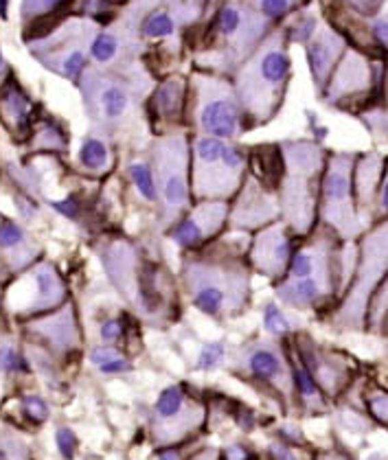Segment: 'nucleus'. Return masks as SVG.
I'll list each match as a JSON object with an SVG mask.
<instances>
[{"mask_svg": "<svg viewBox=\"0 0 388 460\" xmlns=\"http://www.w3.org/2000/svg\"><path fill=\"white\" fill-rule=\"evenodd\" d=\"M97 256L110 285L143 322L165 329L180 318L178 278L145 243L110 237L97 245Z\"/></svg>", "mask_w": 388, "mask_h": 460, "instance_id": "1", "label": "nucleus"}, {"mask_svg": "<svg viewBox=\"0 0 388 460\" xmlns=\"http://www.w3.org/2000/svg\"><path fill=\"white\" fill-rule=\"evenodd\" d=\"M180 285L191 307L215 322L243 316L252 300V270L246 254L217 250L213 243L182 252Z\"/></svg>", "mask_w": 388, "mask_h": 460, "instance_id": "2", "label": "nucleus"}, {"mask_svg": "<svg viewBox=\"0 0 388 460\" xmlns=\"http://www.w3.org/2000/svg\"><path fill=\"white\" fill-rule=\"evenodd\" d=\"M338 237L325 226H318L294 250L287 274L274 283L276 302L287 309L312 311L327 307L347 289L353 267Z\"/></svg>", "mask_w": 388, "mask_h": 460, "instance_id": "3", "label": "nucleus"}, {"mask_svg": "<svg viewBox=\"0 0 388 460\" xmlns=\"http://www.w3.org/2000/svg\"><path fill=\"white\" fill-rule=\"evenodd\" d=\"M154 86L156 84L143 64L123 73L104 71L90 64L77 84L93 128L114 138L141 134L147 121L145 104Z\"/></svg>", "mask_w": 388, "mask_h": 460, "instance_id": "4", "label": "nucleus"}, {"mask_svg": "<svg viewBox=\"0 0 388 460\" xmlns=\"http://www.w3.org/2000/svg\"><path fill=\"white\" fill-rule=\"evenodd\" d=\"M285 31H272L257 51L232 73V84L246 130L268 125L285 104L292 80V60Z\"/></svg>", "mask_w": 388, "mask_h": 460, "instance_id": "5", "label": "nucleus"}, {"mask_svg": "<svg viewBox=\"0 0 388 460\" xmlns=\"http://www.w3.org/2000/svg\"><path fill=\"white\" fill-rule=\"evenodd\" d=\"M283 175L279 182L281 221L298 239L309 237L318 226V199L327 149L318 141L294 138L279 143Z\"/></svg>", "mask_w": 388, "mask_h": 460, "instance_id": "6", "label": "nucleus"}, {"mask_svg": "<svg viewBox=\"0 0 388 460\" xmlns=\"http://www.w3.org/2000/svg\"><path fill=\"white\" fill-rule=\"evenodd\" d=\"M149 160L158 184L156 228L165 234L193 206L189 130L173 128L156 134L149 145Z\"/></svg>", "mask_w": 388, "mask_h": 460, "instance_id": "7", "label": "nucleus"}, {"mask_svg": "<svg viewBox=\"0 0 388 460\" xmlns=\"http://www.w3.org/2000/svg\"><path fill=\"white\" fill-rule=\"evenodd\" d=\"M388 278V217L378 219L362 232L358 243L356 267L338 307L331 313V324L340 331H364L371 298Z\"/></svg>", "mask_w": 388, "mask_h": 460, "instance_id": "8", "label": "nucleus"}, {"mask_svg": "<svg viewBox=\"0 0 388 460\" xmlns=\"http://www.w3.org/2000/svg\"><path fill=\"white\" fill-rule=\"evenodd\" d=\"M274 22L265 20L241 0H228L215 14L213 20V49L206 55L202 71L232 77L239 66L257 51L259 44L270 36Z\"/></svg>", "mask_w": 388, "mask_h": 460, "instance_id": "9", "label": "nucleus"}, {"mask_svg": "<svg viewBox=\"0 0 388 460\" xmlns=\"http://www.w3.org/2000/svg\"><path fill=\"white\" fill-rule=\"evenodd\" d=\"M248 175V149L237 141L191 136V193L193 202H230Z\"/></svg>", "mask_w": 388, "mask_h": 460, "instance_id": "10", "label": "nucleus"}, {"mask_svg": "<svg viewBox=\"0 0 388 460\" xmlns=\"http://www.w3.org/2000/svg\"><path fill=\"white\" fill-rule=\"evenodd\" d=\"M189 119L195 136L237 141L246 132L243 112L228 75L193 71L189 77Z\"/></svg>", "mask_w": 388, "mask_h": 460, "instance_id": "11", "label": "nucleus"}, {"mask_svg": "<svg viewBox=\"0 0 388 460\" xmlns=\"http://www.w3.org/2000/svg\"><path fill=\"white\" fill-rule=\"evenodd\" d=\"M356 156L358 154L351 152H329L323 180H320L318 223L345 243L360 239L362 232L367 230V223L358 213L356 193H353Z\"/></svg>", "mask_w": 388, "mask_h": 460, "instance_id": "12", "label": "nucleus"}, {"mask_svg": "<svg viewBox=\"0 0 388 460\" xmlns=\"http://www.w3.org/2000/svg\"><path fill=\"white\" fill-rule=\"evenodd\" d=\"M230 370L252 388L268 390L281 401L294 395L287 346L274 338H254L230 349Z\"/></svg>", "mask_w": 388, "mask_h": 460, "instance_id": "13", "label": "nucleus"}, {"mask_svg": "<svg viewBox=\"0 0 388 460\" xmlns=\"http://www.w3.org/2000/svg\"><path fill=\"white\" fill-rule=\"evenodd\" d=\"M154 3L156 0H134V5H130L123 16L110 22L106 29L97 31L90 44V64L97 69L117 73L136 69L141 64L143 44H145L141 36V25Z\"/></svg>", "mask_w": 388, "mask_h": 460, "instance_id": "14", "label": "nucleus"}, {"mask_svg": "<svg viewBox=\"0 0 388 460\" xmlns=\"http://www.w3.org/2000/svg\"><path fill=\"white\" fill-rule=\"evenodd\" d=\"M97 31V25L90 20H71L53 36L33 42L31 51L36 60L44 64V69L71 84H80L82 75L90 66V44Z\"/></svg>", "mask_w": 388, "mask_h": 460, "instance_id": "15", "label": "nucleus"}, {"mask_svg": "<svg viewBox=\"0 0 388 460\" xmlns=\"http://www.w3.org/2000/svg\"><path fill=\"white\" fill-rule=\"evenodd\" d=\"M69 302V287L51 261H38L9 287L3 305L20 320H33Z\"/></svg>", "mask_w": 388, "mask_h": 460, "instance_id": "16", "label": "nucleus"}, {"mask_svg": "<svg viewBox=\"0 0 388 460\" xmlns=\"http://www.w3.org/2000/svg\"><path fill=\"white\" fill-rule=\"evenodd\" d=\"M228 210L230 202L226 199L193 202V206L165 232V237L182 252L202 250L215 243L228 228Z\"/></svg>", "mask_w": 388, "mask_h": 460, "instance_id": "17", "label": "nucleus"}, {"mask_svg": "<svg viewBox=\"0 0 388 460\" xmlns=\"http://www.w3.org/2000/svg\"><path fill=\"white\" fill-rule=\"evenodd\" d=\"M294 239L296 234L281 219L252 232L246 248V261L250 270L265 276L272 283H279L287 274V267L294 256Z\"/></svg>", "mask_w": 388, "mask_h": 460, "instance_id": "18", "label": "nucleus"}, {"mask_svg": "<svg viewBox=\"0 0 388 460\" xmlns=\"http://www.w3.org/2000/svg\"><path fill=\"white\" fill-rule=\"evenodd\" d=\"M279 219V193L248 173L239 191L230 199L228 228L237 232H257Z\"/></svg>", "mask_w": 388, "mask_h": 460, "instance_id": "19", "label": "nucleus"}, {"mask_svg": "<svg viewBox=\"0 0 388 460\" xmlns=\"http://www.w3.org/2000/svg\"><path fill=\"white\" fill-rule=\"evenodd\" d=\"M25 329L51 357H71L82 349L84 342L82 324L71 300L51 313L27 320Z\"/></svg>", "mask_w": 388, "mask_h": 460, "instance_id": "20", "label": "nucleus"}, {"mask_svg": "<svg viewBox=\"0 0 388 460\" xmlns=\"http://www.w3.org/2000/svg\"><path fill=\"white\" fill-rule=\"evenodd\" d=\"M189 384H169L165 386L156 401H154V430L158 432L162 441L173 439L175 434H184L191 430L189 425H195L204 419V406L195 401Z\"/></svg>", "mask_w": 388, "mask_h": 460, "instance_id": "21", "label": "nucleus"}, {"mask_svg": "<svg viewBox=\"0 0 388 460\" xmlns=\"http://www.w3.org/2000/svg\"><path fill=\"white\" fill-rule=\"evenodd\" d=\"M373 64L356 49H347L320 97H323L327 106H340L345 101L367 95L373 88Z\"/></svg>", "mask_w": 388, "mask_h": 460, "instance_id": "22", "label": "nucleus"}, {"mask_svg": "<svg viewBox=\"0 0 388 460\" xmlns=\"http://www.w3.org/2000/svg\"><path fill=\"white\" fill-rule=\"evenodd\" d=\"M292 349L301 357V362L305 364L309 373H312V377L316 379V384L325 395L334 397L342 388L349 386L353 375H351L349 362L342 355L323 349V346H318L312 338H305V335L303 338L296 335V342L292 344Z\"/></svg>", "mask_w": 388, "mask_h": 460, "instance_id": "23", "label": "nucleus"}, {"mask_svg": "<svg viewBox=\"0 0 388 460\" xmlns=\"http://www.w3.org/2000/svg\"><path fill=\"white\" fill-rule=\"evenodd\" d=\"M186 106H189V80H184L182 75H169L149 93L145 119L149 123H160V132L184 128L182 121L186 117Z\"/></svg>", "mask_w": 388, "mask_h": 460, "instance_id": "24", "label": "nucleus"}, {"mask_svg": "<svg viewBox=\"0 0 388 460\" xmlns=\"http://www.w3.org/2000/svg\"><path fill=\"white\" fill-rule=\"evenodd\" d=\"M347 49H349L347 40L327 25H318L314 36L307 40L305 44L307 66L309 73H312V82L318 95H323L331 73L336 71V66Z\"/></svg>", "mask_w": 388, "mask_h": 460, "instance_id": "25", "label": "nucleus"}, {"mask_svg": "<svg viewBox=\"0 0 388 460\" xmlns=\"http://www.w3.org/2000/svg\"><path fill=\"white\" fill-rule=\"evenodd\" d=\"M386 160L380 152H367L356 156L353 165V193H356L358 213L364 223L375 217L378 206V193L382 186V178L386 171Z\"/></svg>", "mask_w": 388, "mask_h": 460, "instance_id": "26", "label": "nucleus"}, {"mask_svg": "<svg viewBox=\"0 0 388 460\" xmlns=\"http://www.w3.org/2000/svg\"><path fill=\"white\" fill-rule=\"evenodd\" d=\"M40 245L18 221L3 219L0 223V261L9 274H22L40 259Z\"/></svg>", "mask_w": 388, "mask_h": 460, "instance_id": "27", "label": "nucleus"}, {"mask_svg": "<svg viewBox=\"0 0 388 460\" xmlns=\"http://www.w3.org/2000/svg\"><path fill=\"white\" fill-rule=\"evenodd\" d=\"M114 136L108 132L93 128L86 134L80 152H77V167L80 171L90 178H106L114 171L119 162V154L114 147Z\"/></svg>", "mask_w": 388, "mask_h": 460, "instance_id": "28", "label": "nucleus"}, {"mask_svg": "<svg viewBox=\"0 0 388 460\" xmlns=\"http://www.w3.org/2000/svg\"><path fill=\"white\" fill-rule=\"evenodd\" d=\"M287 355H290V368H292V381H294V395L298 397V401L303 403L309 410H325L327 406V395L320 386L316 384V379L312 377V373L305 368V364L301 362V357L296 355V351L292 346H287Z\"/></svg>", "mask_w": 388, "mask_h": 460, "instance_id": "29", "label": "nucleus"}, {"mask_svg": "<svg viewBox=\"0 0 388 460\" xmlns=\"http://www.w3.org/2000/svg\"><path fill=\"white\" fill-rule=\"evenodd\" d=\"M0 121L18 136L27 134L31 123V99L18 86L7 88V93L0 99Z\"/></svg>", "mask_w": 388, "mask_h": 460, "instance_id": "30", "label": "nucleus"}, {"mask_svg": "<svg viewBox=\"0 0 388 460\" xmlns=\"http://www.w3.org/2000/svg\"><path fill=\"white\" fill-rule=\"evenodd\" d=\"M125 178L143 204L158 208V184H156V175H154L149 156L147 158H132L125 165Z\"/></svg>", "mask_w": 388, "mask_h": 460, "instance_id": "31", "label": "nucleus"}, {"mask_svg": "<svg viewBox=\"0 0 388 460\" xmlns=\"http://www.w3.org/2000/svg\"><path fill=\"white\" fill-rule=\"evenodd\" d=\"M88 362L106 377L125 375V373H132V370H134L132 357L121 351V346H112V344L93 346V349L88 351Z\"/></svg>", "mask_w": 388, "mask_h": 460, "instance_id": "32", "label": "nucleus"}, {"mask_svg": "<svg viewBox=\"0 0 388 460\" xmlns=\"http://www.w3.org/2000/svg\"><path fill=\"white\" fill-rule=\"evenodd\" d=\"M31 373V357L20 349L9 333H0V377H20Z\"/></svg>", "mask_w": 388, "mask_h": 460, "instance_id": "33", "label": "nucleus"}, {"mask_svg": "<svg viewBox=\"0 0 388 460\" xmlns=\"http://www.w3.org/2000/svg\"><path fill=\"white\" fill-rule=\"evenodd\" d=\"M261 318H263V331L274 340H287L294 333V324L285 313V307H281L276 300L265 302Z\"/></svg>", "mask_w": 388, "mask_h": 460, "instance_id": "34", "label": "nucleus"}, {"mask_svg": "<svg viewBox=\"0 0 388 460\" xmlns=\"http://www.w3.org/2000/svg\"><path fill=\"white\" fill-rule=\"evenodd\" d=\"M226 360H228V344L224 340H210L199 349L195 357V370L210 373V370H217Z\"/></svg>", "mask_w": 388, "mask_h": 460, "instance_id": "35", "label": "nucleus"}, {"mask_svg": "<svg viewBox=\"0 0 388 460\" xmlns=\"http://www.w3.org/2000/svg\"><path fill=\"white\" fill-rule=\"evenodd\" d=\"M66 147H69V136H66V132L58 125V123H44V125L36 132V138H33V149L66 152Z\"/></svg>", "mask_w": 388, "mask_h": 460, "instance_id": "36", "label": "nucleus"}, {"mask_svg": "<svg viewBox=\"0 0 388 460\" xmlns=\"http://www.w3.org/2000/svg\"><path fill=\"white\" fill-rule=\"evenodd\" d=\"M18 406L22 410V417L33 425L47 423L49 417H51V408H49L47 399H44L42 395H36V392H25V395H20Z\"/></svg>", "mask_w": 388, "mask_h": 460, "instance_id": "37", "label": "nucleus"}, {"mask_svg": "<svg viewBox=\"0 0 388 460\" xmlns=\"http://www.w3.org/2000/svg\"><path fill=\"white\" fill-rule=\"evenodd\" d=\"M243 5H248L257 14H261L265 20L276 22L283 20L285 16L292 14V9L298 5V0H241Z\"/></svg>", "mask_w": 388, "mask_h": 460, "instance_id": "38", "label": "nucleus"}, {"mask_svg": "<svg viewBox=\"0 0 388 460\" xmlns=\"http://www.w3.org/2000/svg\"><path fill=\"white\" fill-rule=\"evenodd\" d=\"M97 335L101 344H112V346H119L121 342L125 340L128 335V324H125V318L123 316H108L99 322L97 327Z\"/></svg>", "mask_w": 388, "mask_h": 460, "instance_id": "39", "label": "nucleus"}, {"mask_svg": "<svg viewBox=\"0 0 388 460\" xmlns=\"http://www.w3.org/2000/svg\"><path fill=\"white\" fill-rule=\"evenodd\" d=\"M66 0H22V18L31 20V18H40L47 16L51 11L60 9Z\"/></svg>", "mask_w": 388, "mask_h": 460, "instance_id": "40", "label": "nucleus"}, {"mask_svg": "<svg viewBox=\"0 0 388 460\" xmlns=\"http://www.w3.org/2000/svg\"><path fill=\"white\" fill-rule=\"evenodd\" d=\"M55 445L64 460H73L77 454V434L69 428V425H60L55 432Z\"/></svg>", "mask_w": 388, "mask_h": 460, "instance_id": "41", "label": "nucleus"}, {"mask_svg": "<svg viewBox=\"0 0 388 460\" xmlns=\"http://www.w3.org/2000/svg\"><path fill=\"white\" fill-rule=\"evenodd\" d=\"M367 406L375 419L388 425V392L386 390H373L367 397Z\"/></svg>", "mask_w": 388, "mask_h": 460, "instance_id": "42", "label": "nucleus"}, {"mask_svg": "<svg viewBox=\"0 0 388 460\" xmlns=\"http://www.w3.org/2000/svg\"><path fill=\"white\" fill-rule=\"evenodd\" d=\"M25 450H22V443L16 439H3L0 441V460H22Z\"/></svg>", "mask_w": 388, "mask_h": 460, "instance_id": "43", "label": "nucleus"}, {"mask_svg": "<svg viewBox=\"0 0 388 460\" xmlns=\"http://www.w3.org/2000/svg\"><path fill=\"white\" fill-rule=\"evenodd\" d=\"M388 217V160H386V171L382 178V186L378 193V206H375V219Z\"/></svg>", "mask_w": 388, "mask_h": 460, "instance_id": "44", "label": "nucleus"}, {"mask_svg": "<svg viewBox=\"0 0 388 460\" xmlns=\"http://www.w3.org/2000/svg\"><path fill=\"white\" fill-rule=\"evenodd\" d=\"M371 31H373V38L378 40L380 47L388 49V16L375 20V22H373V27H371Z\"/></svg>", "mask_w": 388, "mask_h": 460, "instance_id": "45", "label": "nucleus"}, {"mask_svg": "<svg viewBox=\"0 0 388 460\" xmlns=\"http://www.w3.org/2000/svg\"><path fill=\"white\" fill-rule=\"evenodd\" d=\"M270 454L274 460H298V456L292 452V447L287 443H274L270 447Z\"/></svg>", "mask_w": 388, "mask_h": 460, "instance_id": "46", "label": "nucleus"}, {"mask_svg": "<svg viewBox=\"0 0 388 460\" xmlns=\"http://www.w3.org/2000/svg\"><path fill=\"white\" fill-rule=\"evenodd\" d=\"M347 3L351 7H356L360 14H367L369 16V14H373V11L380 7L382 0H347Z\"/></svg>", "mask_w": 388, "mask_h": 460, "instance_id": "47", "label": "nucleus"}, {"mask_svg": "<svg viewBox=\"0 0 388 460\" xmlns=\"http://www.w3.org/2000/svg\"><path fill=\"white\" fill-rule=\"evenodd\" d=\"M248 458V452L243 450L241 445H230L226 450V460H246Z\"/></svg>", "mask_w": 388, "mask_h": 460, "instance_id": "48", "label": "nucleus"}, {"mask_svg": "<svg viewBox=\"0 0 388 460\" xmlns=\"http://www.w3.org/2000/svg\"><path fill=\"white\" fill-rule=\"evenodd\" d=\"M160 460H180V454H175V452L167 450V452H162V454H160Z\"/></svg>", "mask_w": 388, "mask_h": 460, "instance_id": "49", "label": "nucleus"}, {"mask_svg": "<svg viewBox=\"0 0 388 460\" xmlns=\"http://www.w3.org/2000/svg\"><path fill=\"white\" fill-rule=\"evenodd\" d=\"M5 66V60H3V53H0V69Z\"/></svg>", "mask_w": 388, "mask_h": 460, "instance_id": "50", "label": "nucleus"}, {"mask_svg": "<svg viewBox=\"0 0 388 460\" xmlns=\"http://www.w3.org/2000/svg\"><path fill=\"white\" fill-rule=\"evenodd\" d=\"M0 309H3V298H0Z\"/></svg>", "mask_w": 388, "mask_h": 460, "instance_id": "51", "label": "nucleus"}, {"mask_svg": "<svg viewBox=\"0 0 388 460\" xmlns=\"http://www.w3.org/2000/svg\"><path fill=\"white\" fill-rule=\"evenodd\" d=\"M3 219H5V217H3V215H0V223H3Z\"/></svg>", "mask_w": 388, "mask_h": 460, "instance_id": "52", "label": "nucleus"}, {"mask_svg": "<svg viewBox=\"0 0 388 460\" xmlns=\"http://www.w3.org/2000/svg\"><path fill=\"white\" fill-rule=\"evenodd\" d=\"M329 460H334V458H329ZM338 460H342V458H338Z\"/></svg>", "mask_w": 388, "mask_h": 460, "instance_id": "53", "label": "nucleus"}, {"mask_svg": "<svg viewBox=\"0 0 388 460\" xmlns=\"http://www.w3.org/2000/svg\"><path fill=\"white\" fill-rule=\"evenodd\" d=\"M117 3H119V0H117Z\"/></svg>", "mask_w": 388, "mask_h": 460, "instance_id": "54", "label": "nucleus"}]
</instances>
